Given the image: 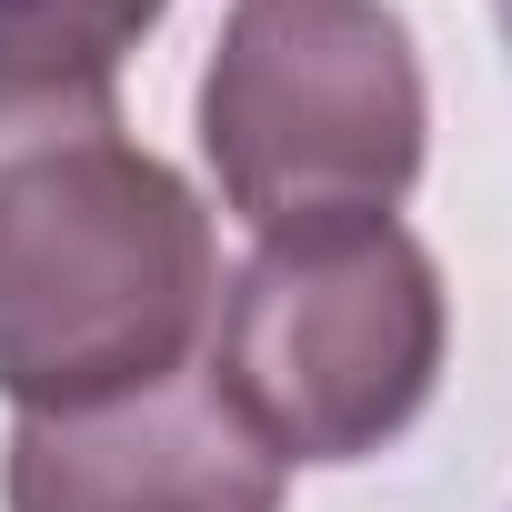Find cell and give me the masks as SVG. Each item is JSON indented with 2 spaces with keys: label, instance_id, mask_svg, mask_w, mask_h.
Returning <instances> with one entry per match:
<instances>
[{
  "label": "cell",
  "instance_id": "1",
  "mask_svg": "<svg viewBox=\"0 0 512 512\" xmlns=\"http://www.w3.org/2000/svg\"><path fill=\"white\" fill-rule=\"evenodd\" d=\"M221 302L211 211L121 111H0V392L101 412L191 372Z\"/></svg>",
  "mask_w": 512,
  "mask_h": 512
},
{
  "label": "cell",
  "instance_id": "2",
  "mask_svg": "<svg viewBox=\"0 0 512 512\" xmlns=\"http://www.w3.org/2000/svg\"><path fill=\"white\" fill-rule=\"evenodd\" d=\"M422 61L392 0H231L201 71V151L262 241L392 221L422 181Z\"/></svg>",
  "mask_w": 512,
  "mask_h": 512
},
{
  "label": "cell",
  "instance_id": "3",
  "mask_svg": "<svg viewBox=\"0 0 512 512\" xmlns=\"http://www.w3.org/2000/svg\"><path fill=\"white\" fill-rule=\"evenodd\" d=\"M442 272L402 221L262 241L211 302V392L272 462H362L442 382Z\"/></svg>",
  "mask_w": 512,
  "mask_h": 512
},
{
  "label": "cell",
  "instance_id": "4",
  "mask_svg": "<svg viewBox=\"0 0 512 512\" xmlns=\"http://www.w3.org/2000/svg\"><path fill=\"white\" fill-rule=\"evenodd\" d=\"M11 512H282V462L211 372H171L101 412H21L0 462Z\"/></svg>",
  "mask_w": 512,
  "mask_h": 512
},
{
  "label": "cell",
  "instance_id": "5",
  "mask_svg": "<svg viewBox=\"0 0 512 512\" xmlns=\"http://www.w3.org/2000/svg\"><path fill=\"white\" fill-rule=\"evenodd\" d=\"M171 0H0V111H91Z\"/></svg>",
  "mask_w": 512,
  "mask_h": 512
},
{
  "label": "cell",
  "instance_id": "6",
  "mask_svg": "<svg viewBox=\"0 0 512 512\" xmlns=\"http://www.w3.org/2000/svg\"><path fill=\"white\" fill-rule=\"evenodd\" d=\"M492 11H502V31H512V0H492Z\"/></svg>",
  "mask_w": 512,
  "mask_h": 512
}]
</instances>
